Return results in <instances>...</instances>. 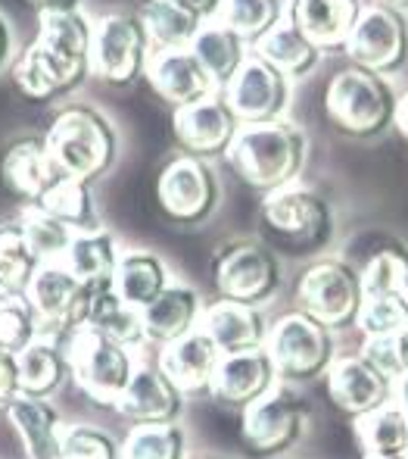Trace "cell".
<instances>
[{"instance_id": "6da1fadb", "label": "cell", "mask_w": 408, "mask_h": 459, "mask_svg": "<svg viewBox=\"0 0 408 459\" xmlns=\"http://www.w3.org/2000/svg\"><path fill=\"white\" fill-rule=\"evenodd\" d=\"M306 132L290 119H275L250 122V126L237 128L225 160L246 185L268 194L300 178L302 166H306Z\"/></svg>"}, {"instance_id": "7a4b0ae2", "label": "cell", "mask_w": 408, "mask_h": 459, "mask_svg": "<svg viewBox=\"0 0 408 459\" xmlns=\"http://www.w3.org/2000/svg\"><path fill=\"white\" fill-rule=\"evenodd\" d=\"M44 144L54 160L56 172L79 182H94L113 166L115 160V132L109 119L94 107H66L63 113L54 116Z\"/></svg>"}, {"instance_id": "3957f363", "label": "cell", "mask_w": 408, "mask_h": 459, "mask_svg": "<svg viewBox=\"0 0 408 459\" xmlns=\"http://www.w3.org/2000/svg\"><path fill=\"white\" fill-rule=\"evenodd\" d=\"M399 97L387 75H378L371 69H361L355 63L343 66L327 82L325 91V113L330 126L340 128L353 138H374L384 134L396 119Z\"/></svg>"}, {"instance_id": "277c9868", "label": "cell", "mask_w": 408, "mask_h": 459, "mask_svg": "<svg viewBox=\"0 0 408 459\" xmlns=\"http://www.w3.org/2000/svg\"><path fill=\"white\" fill-rule=\"evenodd\" d=\"M63 351L69 359V378L79 385V391L94 403L113 410L138 368L132 347L106 338L90 325H79L63 341Z\"/></svg>"}, {"instance_id": "5b68a950", "label": "cell", "mask_w": 408, "mask_h": 459, "mask_svg": "<svg viewBox=\"0 0 408 459\" xmlns=\"http://www.w3.org/2000/svg\"><path fill=\"white\" fill-rule=\"evenodd\" d=\"M309 422V403L296 385L277 381L268 394L241 410V444L252 459L287 454L302 441Z\"/></svg>"}, {"instance_id": "8992f818", "label": "cell", "mask_w": 408, "mask_h": 459, "mask_svg": "<svg viewBox=\"0 0 408 459\" xmlns=\"http://www.w3.org/2000/svg\"><path fill=\"white\" fill-rule=\"evenodd\" d=\"M265 353L275 363L277 381L287 385H306V381L325 378L330 363L336 359L334 332L302 309L281 316L275 325H268Z\"/></svg>"}, {"instance_id": "52a82bcc", "label": "cell", "mask_w": 408, "mask_h": 459, "mask_svg": "<svg viewBox=\"0 0 408 459\" xmlns=\"http://www.w3.org/2000/svg\"><path fill=\"white\" fill-rule=\"evenodd\" d=\"M262 222L290 254H315L334 235V212L315 187L300 182L268 191L262 200Z\"/></svg>"}, {"instance_id": "ba28073f", "label": "cell", "mask_w": 408, "mask_h": 459, "mask_svg": "<svg viewBox=\"0 0 408 459\" xmlns=\"http://www.w3.org/2000/svg\"><path fill=\"white\" fill-rule=\"evenodd\" d=\"M150 41L140 16L134 13H103L90 19L88 75L106 85H132L147 66Z\"/></svg>"}, {"instance_id": "9c48e42d", "label": "cell", "mask_w": 408, "mask_h": 459, "mask_svg": "<svg viewBox=\"0 0 408 459\" xmlns=\"http://www.w3.org/2000/svg\"><path fill=\"white\" fill-rule=\"evenodd\" d=\"M361 300V275L346 260H319L300 275L296 284V307L330 332L355 325Z\"/></svg>"}, {"instance_id": "30bf717a", "label": "cell", "mask_w": 408, "mask_h": 459, "mask_svg": "<svg viewBox=\"0 0 408 459\" xmlns=\"http://www.w3.org/2000/svg\"><path fill=\"white\" fill-rule=\"evenodd\" d=\"M212 278L225 300L262 307L281 288V263L271 247L250 238H237L216 254Z\"/></svg>"}, {"instance_id": "8fae6325", "label": "cell", "mask_w": 408, "mask_h": 459, "mask_svg": "<svg viewBox=\"0 0 408 459\" xmlns=\"http://www.w3.org/2000/svg\"><path fill=\"white\" fill-rule=\"evenodd\" d=\"M25 297H29L31 309H35L41 338L63 344L75 328L84 325L90 288H84L63 263H41L38 273L31 275Z\"/></svg>"}, {"instance_id": "7c38bea8", "label": "cell", "mask_w": 408, "mask_h": 459, "mask_svg": "<svg viewBox=\"0 0 408 459\" xmlns=\"http://www.w3.org/2000/svg\"><path fill=\"white\" fill-rule=\"evenodd\" d=\"M343 54L378 75L396 73L408 63V16L390 4H365Z\"/></svg>"}, {"instance_id": "4fadbf2b", "label": "cell", "mask_w": 408, "mask_h": 459, "mask_svg": "<svg viewBox=\"0 0 408 459\" xmlns=\"http://www.w3.org/2000/svg\"><path fill=\"white\" fill-rule=\"evenodd\" d=\"M218 178L212 166L191 153L168 160L157 178V200L159 210L166 212L172 222L181 225H197L216 212L218 206Z\"/></svg>"}, {"instance_id": "5bb4252c", "label": "cell", "mask_w": 408, "mask_h": 459, "mask_svg": "<svg viewBox=\"0 0 408 459\" xmlns=\"http://www.w3.org/2000/svg\"><path fill=\"white\" fill-rule=\"evenodd\" d=\"M290 94H293V85H290L287 75H281L275 66L259 60L252 50L243 56V63L228 79V85L222 88L225 103L241 126L284 119L290 107Z\"/></svg>"}, {"instance_id": "9a60e30c", "label": "cell", "mask_w": 408, "mask_h": 459, "mask_svg": "<svg viewBox=\"0 0 408 459\" xmlns=\"http://www.w3.org/2000/svg\"><path fill=\"white\" fill-rule=\"evenodd\" d=\"M241 122L228 109L222 91H212L193 103L174 107L172 113V132L174 141L184 147V153L200 160L225 157L234 141Z\"/></svg>"}, {"instance_id": "2e32d148", "label": "cell", "mask_w": 408, "mask_h": 459, "mask_svg": "<svg viewBox=\"0 0 408 459\" xmlns=\"http://www.w3.org/2000/svg\"><path fill=\"white\" fill-rule=\"evenodd\" d=\"M327 397L343 416L359 419L393 400V381L361 353L336 357L325 372Z\"/></svg>"}, {"instance_id": "e0dca14e", "label": "cell", "mask_w": 408, "mask_h": 459, "mask_svg": "<svg viewBox=\"0 0 408 459\" xmlns=\"http://www.w3.org/2000/svg\"><path fill=\"white\" fill-rule=\"evenodd\" d=\"M88 75V63L69 60V56L50 50L47 44L35 41L25 48V54L13 63V82H16V91L25 100H54V97L79 88V82Z\"/></svg>"}, {"instance_id": "ac0fdd59", "label": "cell", "mask_w": 408, "mask_h": 459, "mask_svg": "<svg viewBox=\"0 0 408 459\" xmlns=\"http://www.w3.org/2000/svg\"><path fill=\"white\" fill-rule=\"evenodd\" d=\"M218 359H222V351L212 344L209 334L197 328V332L159 347L157 366L181 397H200V394H212Z\"/></svg>"}, {"instance_id": "d6986e66", "label": "cell", "mask_w": 408, "mask_h": 459, "mask_svg": "<svg viewBox=\"0 0 408 459\" xmlns=\"http://www.w3.org/2000/svg\"><path fill=\"white\" fill-rule=\"evenodd\" d=\"M113 410L132 425H166L181 419L184 397L168 385V378L159 372V366L138 363L132 381L122 391V397L113 403Z\"/></svg>"}, {"instance_id": "ffe728a7", "label": "cell", "mask_w": 408, "mask_h": 459, "mask_svg": "<svg viewBox=\"0 0 408 459\" xmlns=\"http://www.w3.org/2000/svg\"><path fill=\"white\" fill-rule=\"evenodd\" d=\"M144 73L153 91L163 97L166 103H172V107H184V103H193L216 91V85H212V79L200 66V60L193 56L191 48L150 50Z\"/></svg>"}, {"instance_id": "44dd1931", "label": "cell", "mask_w": 408, "mask_h": 459, "mask_svg": "<svg viewBox=\"0 0 408 459\" xmlns=\"http://www.w3.org/2000/svg\"><path fill=\"white\" fill-rule=\"evenodd\" d=\"M277 385L275 363L268 359L265 347L241 353H225L218 359L216 378H212V397L222 400L225 406H250L262 394H268Z\"/></svg>"}, {"instance_id": "7402d4cb", "label": "cell", "mask_w": 408, "mask_h": 459, "mask_svg": "<svg viewBox=\"0 0 408 459\" xmlns=\"http://www.w3.org/2000/svg\"><path fill=\"white\" fill-rule=\"evenodd\" d=\"M200 332L209 334V341L225 357V353H241V351L265 347L268 322H265L259 307L218 297L216 303H206L203 316H200Z\"/></svg>"}, {"instance_id": "603a6c76", "label": "cell", "mask_w": 408, "mask_h": 459, "mask_svg": "<svg viewBox=\"0 0 408 459\" xmlns=\"http://www.w3.org/2000/svg\"><path fill=\"white\" fill-rule=\"evenodd\" d=\"M365 4L361 0H290V19L296 29L321 50H346V41L359 22Z\"/></svg>"}, {"instance_id": "cb8c5ba5", "label": "cell", "mask_w": 408, "mask_h": 459, "mask_svg": "<svg viewBox=\"0 0 408 459\" xmlns=\"http://www.w3.org/2000/svg\"><path fill=\"white\" fill-rule=\"evenodd\" d=\"M203 309H206V303L197 288H191V284H184V281H168L163 294L140 309L144 338L159 347L172 344V341L197 332Z\"/></svg>"}, {"instance_id": "d4e9b609", "label": "cell", "mask_w": 408, "mask_h": 459, "mask_svg": "<svg viewBox=\"0 0 408 459\" xmlns=\"http://www.w3.org/2000/svg\"><path fill=\"white\" fill-rule=\"evenodd\" d=\"M6 419L16 431L25 459H63V429L60 412L50 400L41 397H13L6 403Z\"/></svg>"}, {"instance_id": "484cf974", "label": "cell", "mask_w": 408, "mask_h": 459, "mask_svg": "<svg viewBox=\"0 0 408 459\" xmlns=\"http://www.w3.org/2000/svg\"><path fill=\"white\" fill-rule=\"evenodd\" d=\"M0 176L4 185L16 194L25 204H38V200L47 194V187L63 178L56 172L54 160L47 153V144L41 138H19L6 147L4 160H0Z\"/></svg>"}, {"instance_id": "4316f807", "label": "cell", "mask_w": 408, "mask_h": 459, "mask_svg": "<svg viewBox=\"0 0 408 459\" xmlns=\"http://www.w3.org/2000/svg\"><path fill=\"white\" fill-rule=\"evenodd\" d=\"M250 50L259 56V60H265L268 66H275L281 75H287L290 82L309 75L321 60V50L315 48V44L309 41L300 29H296V22L290 19V13L277 19V22L271 25L262 38H256V41L250 44Z\"/></svg>"}, {"instance_id": "83f0119b", "label": "cell", "mask_w": 408, "mask_h": 459, "mask_svg": "<svg viewBox=\"0 0 408 459\" xmlns=\"http://www.w3.org/2000/svg\"><path fill=\"white\" fill-rule=\"evenodd\" d=\"M187 48L193 50L200 66L206 69V75L212 79L216 91H222V88L228 85V79L237 73L243 56L250 54V44L216 16L203 19V25H200V31L193 35V41L187 44Z\"/></svg>"}, {"instance_id": "f1b7e54d", "label": "cell", "mask_w": 408, "mask_h": 459, "mask_svg": "<svg viewBox=\"0 0 408 459\" xmlns=\"http://www.w3.org/2000/svg\"><path fill=\"white\" fill-rule=\"evenodd\" d=\"M168 281H172V278H168L163 256H157L153 250H122L109 288H113V294L122 297L128 307L144 309L147 303L163 294Z\"/></svg>"}, {"instance_id": "f546056e", "label": "cell", "mask_w": 408, "mask_h": 459, "mask_svg": "<svg viewBox=\"0 0 408 459\" xmlns=\"http://www.w3.org/2000/svg\"><path fill=\"white\" fill-rule=\"evenodd\" d=\"M119 244L115 235L109 229H94V231H79L72 235L66 256H63V266L69 269L84 288L97 290V288H109L115 273V263H119Z\"/></svg>"}, {"instance_id": "4dcf8cb0", "label": "cell", "mask_w": 408, "mask_h": 459, "mask_svg": "<svg viewBox=\"0 0 408 459\" xmlns=\"http://www.w3.org/2000/svg\"><path fill=\"white\" fill-rule=\"evenodd\" d=\"M69 378V359L60 341L38 338L19 353V394L50 400Z\"/></svg>"}, {"instance_id": "1f68e13d", "label": "cell", "mask_w": 408, "mask_h": 459, "mask_svg": "<svg viewBox=\"0 0 408 459\" xmlns=\"http://www.w3.org/2000/svg\"><path fill=\"white\" fill-rule=\"evenodd\" d=\"M138 16L144 22L147 41H150L153 50L187 48L206 19L203 13L181 4V0H144Z\"/></svg>"}, {"instance_id": "d6a6232c", "label": "cell", "mask_w": 408, "mask_h": 459, "mask_svg": "<svg viewBox=\"0 0 408 459\" xmlns=\"http://www.w3.org/2000/svg\"><path fill=\"white\" fill-rule=\"evenodd\" d=\"M353 429L365 456H393L408 450V412L396 400L353 419Z\"/></svg>"}, {"instance_id": "836d02e7", "label": "cell", "mask_w": 408, "mask_h": 459, "mask_svg": "<svg viewBox=\"0 0 408 459\" xmlns=\"http://www.w3.org/2000/svg\"><path fill=\"white\" fill-rule=\"evenodd\" d=\"M38 41L47 44L50 50L69 56V60L88 63V48H90V19L79 10V4L72 6H50V10L38 13Z\"/></svg>"}, {"instance_id": "e575fe53", "label": "cell", "mask_w": 408, "mask_h": 459, "mask_svg": "<svg viewBox=\"0 0 408 459\" xmlns=\"http://www.w3.org/2000/svg\"><path fill=\"white\" fill-rule=\"evenodd\" d=\"M84 325L97 328L106 338L119 341L125 347H138L144 344V319H140V309L128 307L122 297L113 294V288H97L90 290V303H88V316H84Z\"/></svg>"}, {"instance_id": "d590c367", "label": "cell", "mask_w": 408, "mask_h": 459, "mask_svg": "<svg viewBox=\"0 0 408 459\" xmlns=\"http://www.w3.org/2000/svg\"><path fill=\"white\" fill-rule=\"evenodd\" d=\"M35 206H41L47 216H54L56 222H63L66 229H72L75 235L79 231H94L100 229V219H97L94 210V194H90L88 182H79V178H56L54 185L47 187L41 200Z\"/></svg>"}, {"instance_id": "8d00e7d4", "label": "cell", "mask_w": 408, "mask_h": 459, "mask_svg": "<svg viewBox=\"0 0 408 459\" xmlns=\"http://www.w3.org/2000/svg\"><path fill=\"white\" fill-rule=\"evenodd\" d=\"M119 459H187V437L178 422L132 425L119 444Z\"/></svg>"}, {"instance_id": "74e56055", "label": "cell", "mask_w": 408, "mask_h": 459, "mask_svg": "<svg viewBox=\"0 0 408 459\" xmlns=\"http://www.w3.org/2000/svg\"><path fill=\"white\" fill-rule=\"evenodd\" d=\"M290 0H222L216 19L234 29L246 44L262 38L281 16H287Z\"/></svg>"}, {"instance_id": "f35d334b", "label": "cell", "mask_w": 408, "mask_h": 459, "mask_svg": "<svg viewBox=\"0 0 408 459\" xmlns=\"http://www.w3.org/2000/svg\"><path fill=\"white\" fill-rule=\"evenodd\" d=\"M41 263L29 250L19 222L0 225V294H25Z\"/></svg>"}, {"instance_id": "ab89813d", "label": "cell", "mask_w": 408, "mask_h": 459, "mask_svg": "<svg viewBox=\"0 0 408 459\" xmlns=\"http://www.w3.org/2000/svg\"><path fill=\"white\" fill-rule=\"evenodd\" d=\"M19 229L29 244V250L35 254L38 263H60L66 256L69 244H72V229H66L63 222H56L54 216L41 210V206L29 204V210L19 219Z\"/></svg>"}, {"instance_id": "60d3db41", "label": "cell", "mask_w": 408, "mask_h": 459, "mask_svg": "<svg viewBox=\"0 0 408 459\" xmlns=\"http://www.w3.org/2000/svg\"><path fill=\"white\" fill-rule=\"evenodd\" d=\"M361 290L368 294H408V250L399 244L374 250L361 266Z\"/></svg>"}, {"instance_id": "b9f144b4", "label": "cell", "mask_w": 408, "mask_h": 459, "mask_svg": "<svg viewBox=\"0 0 408 459\" xmlns=\"http://www.w3.org/2000/svg\"><path fill=\"white\" fill-rule=\"evenodd\" d=\"M365 338H380L408 328V294H368L355 319Z\"/></svg>"}, {"instance_id": "7bdbcfd3", "label": "cell", "mask_w": 408, "mask_h": 459, "mask_svg": "<svg viewBox=\"0 0 408 459\" xmlns=\"http://www.w3.org/2000/svg\"><path fill=\"white\" fill-rule=\"evenodd\" d=\"M41 338L35 309L25 294H0V351L22 353Z\"/></svg>"}, {"instance_id": "ee69618b", "label": "cell", "mask_w": 408, "mask_h": 459, "mask_svg": "<svg viewBox=\"0 0 408 459\" xmlns=\"http://www.w3.org/2000/svg\"><path fill=\"white\" fill-rule=\"evenodd\" d=\"M63 459H119V444L97 425H66Z\"/></svg>"}, {"instance_id": "f6af8a7d", "label": "cell", "mask_w": 408, "mask_h": 459, "mask_svg": "<svg viewBox=\"0 0 408 459\" xmlns=\"http://www.w3.org/2000/svg\"><path fill=\"white\" fill-rule=\"evenodd\" d=\"M361 357L378 366L390 381H399L408 372V328L393 334H380V338H365Z\"/></svg>"}, {"instance_id": "bcb514c9", "label": "cell", "mask_w": 408, "mask_h": 459, "mask_svg": "<svg viewBox=\"0 0 408 459\" xmlns=\"http://www.w3.org/2000/svg\"><path fill=\"white\" fill-rule=\"evenodd\" d=\"M19 397V353L0 351V403Z\"/></svg>"}, {"instance_id": "7dc6e473", "label": "cell", "mask_w": 408, "mask_h": 459, "mask_svg": "<svg viewBox=\"0 0 408 459\" xmlns=\"http://www.w3.org/2000/svg\"><path fill=\"white\" fill-rule=\"evenodd\" d=\"M393 126L399 128V134L408 141V91L399 94V103H396V119H393Z\"/></svg>"}, {"instance_id": "c3c4849f", "label": "cell", "mask_w": 408, "mask_h": 459, "mask_svg": "<svg viewBox=\"0 0 408 459\" xmlns=\"http://www.w3.org/2000/svg\"><path fill=\"white\" fill-rule=\"evenodd\" d=\"M10 48H13V35H10V25H6V19L0 16V66H4V63L10 60Z\"/></svg>"}, {"instance_id": "681fc988", "label": "cell", "mask_w": 408, "mask_h": 459, "mask_svg": "<svg viewBox=\"0 0 408 459\" xmlns=\"http://www.w3.org/2000/svg\"><path fill=\"white\" fill-rule=\"evenodd\" d=\"M181 4L193 6V10L203 13V16H216L218 6H222V0H181Z\"/></svg>"}, {"instance_id": "f907efd6", "label": "cell", "mask_w": 408, "mask_h": 459, "mask_svg": "<svg viewBox=\"0 0 408 459\" xmlns=\"http://www.w3.org/2000/svg\"><path fill=\"white\" fill-rule=\"evenodd\" d=\"M393 400H396V403L408 412V372L399 381H393Z\"/></svg>"}, {"instance_id": "816d5d0a", "label": "cell", "mask_w": 408, "mask_h": 459, "mask_svg": "<svg viewBox=\"0 0 408 459\" xmlns=\"http://www.w3.org/2000/svg\"><path fill=\"white\" fill-rule=\"evenodd\" d=\"M29 4L41 13V10H50V6H72L75 0H29Z\"/></svg>"}, {"instance_id": "f5cc1de1", "label": "cell", "mask_w": 408, "mask_h": 459, "mask_svg": "<svg viewBox=\"0 0 408 459\" xmlns=\"http://www.w3.org/2000/svg\"><path fill=\"white\" fill-rule=\"evenodd\" d=\"M384 4H390V6H396V10H408V0H384Z\"/></svg>"}, {"instance_id": "db71d44e", "label": "cell", "mask_w": 408, "mask_h": 459, "mask_svg": "<svg viewBox=\"0 0 408 459\" xmlns=\"http://www.w3.org/2000/svg\"><path fill=\"white\" fill-rule=\"evenodd\" d=\"M365 459H408V450H403V454H393V456H365Z\"/></svg>"}, {"instance_id": "11a10c76", "label": "cell", "mask_w": 408, "mask_h": 459, "mask_svg": "<svg viewBox=\"0 0 408 459\" xmlns=\"http://www.w3.org/2000/svg\"><path fill=\"white\" fill-rule=\"evenodd\" d=\"M191 459H218V456H191Z\"/></svg>"}]
</instances>
